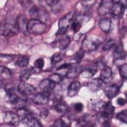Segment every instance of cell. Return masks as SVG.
Returning <instances> with one entry per match:
<instances>
[{"label":"cell","instance_id":"cell-4","mask_svg":"<svg viewBox=\"0 0 127 127\" xmlns=\"http://www.w3.org/2000/svg\"><path fill=\"white\" fill-rule=\"evenodd\" d=\"M74 15V12H70L59 20L58 22V30L56 33L57 36H61L66 33L69 25L71 24L73 20Z\"/></svg>","mask_w":127,"mask_h":127},{"label":"cell","instance_id":"cell-30","mask_svg":"<svg viewBox=\"0 0 127 127\" xmlns=\"http://www.w3.org/2000/svg\"><path fill=\"white\" fill-rule=\"evenodd\" d=\"M119 72L120 76L123 79L126 80L127 77V64L125 63L124 64L120 65L118 67Z\"/></svg>","mask_w":127,"mask_h":127},{"label":"cell","instance_id":"cell-23","mask_svg":"<svg viewBox=\"0 0 127 127\" xmlns=\"http://www.w3.org/2000/svg\"><path fill=\"white\" fill-rule=\"evenodd\" d=\"M17 21L18 24L19 30L23 33L27 31V24L28 21L24 15H20L17 18Z\"/></svg>","mask_w":127,"mask_h":127},{"label":"cell","instance_id":"cell-18","mask_svg":"<svg viewBox=\"0 0 127 127\" xmlns=\"http://www.w3.org/2000/svg\"><path fill=\"white\" fill-rule=\"evenodd\" d=\"M81 87V84L79 82L75 81L71 83L67 88V94L69 97L75 96L78 92Z\"/></svg>","mask_w":127,"mask_h":127},{"label":"cell","instance_id":"cell-34","mask_svg":"<svg viewBox=\"0 0 127 127\" xmlns=\"http://www.w3.org/2000/svg\"><path fill=\"white\" fill-rule=\"evenodd\" d=\"M116 44V41L114 39L108 40L103 45L102 50L104 51H109Z\"/></svg>","mask_w":127,"mask_h":127},{"label":"cell","instance_id":"cell-12","mask_svg":"<svg viewBox=\"0 0 127 127\" xmlns=\"http://www.w3.org/2000/svg\"><path fill=\"white\" fill-rule=\"evenodd\" d=\"M104 91L107 98L111 99L118 95L120 91V88L117 84H112L105 87Z\"/></svg>","mask_w":127,"mask_h":127},{"label":"cell","instance_id":"cell-39","mask_svg":"<svg viewBox=\"0 0 127 127\" xmlns=\"http://www.w3.org/2000/svg\"><path fill=\"white\" fill-rule=\"evenodd\" d=\"M81 25L78 23L77 21H76L75 19L72 20L71 23V27L72 29V30L75 33L79 31L80 27H81Z\"/></svg>","mask_w":127,"mask_h":127},{"label":"cell","instance_id":"cell-28","mask_svg":"<svg viewBox=\"0 0 127 127\" xmlns=\"http://www.w3.org/2000/svg\"><path fill=\"white\" fill-rule=\"evenodd\" d=\"M102 109H103V111L112 117L115 109L111 102L105 103Z\"/></svg>","mask_w":127,"mask_h":127},{"label":"cell","instance_id":"cell-16","mask_svg":"<svg viewBox=\"0 0 127 127\" xmlns=\"http://www.w3.org/2000/svg\"><path fill=\"white\" fill-rule=\"evenodd\" d=\"M98 67L94 64L89 65L83 68V70L80 73L82 76L85 78H90L94 75L97 71Z\"/></svg>","mask_w":127,"mask_h":127},{"label":"cell","instance_id":"cell-24","mask_svg":"<svg viewBox=\"0 0 127 127\" xmlns=\"http://www.w3.org/2000/svg\"><path fill=\"white\" fill-rule=\"evenodd\" d=\"M70 38L69 36H64L61 38L58 41V47L61 50H64L69 45L70 43Z\"/></svg>","mask_w":127,"mask_h":127},{"label":"cell","instance_id":"cell-6","mask_svg":"<svg viewBox=\"0 0 127 127\" xmlns=\"http://www.w3.org/2000/svg\"><path fill=\"white\" fill-rule=\"evenodd\" d=\"M17 90L20 95L26 97L34 94L36 91V89L30 84L22 82L18 85Z\"/></svg>","mask_w":127,"mask_h":127},{"label":"cell","instance_id":"cell-7","mask_svg":"<svg viewBox=\"0 0 127 127\" xmlns=\"http://www.w3.org/2000/svg\"><path fill=\"white\" fill-rule=\"evenodd\" d=\"M29 14L32 19L41 20L45 19L46 17V11L43 7H40L36 5L32 6L29 9ZM42 21V20H41Z\"/></svg>","mask_w":127,"mask_h":127},{"label":"cell","instance_id":"cell-46","mask_svg":"<svg viewBox=\"0 0 127 127\" xmlns=\"http://www.w3.org/2000/svg\"><path fill=\"white\" fill-rule=\"evenodd\" d=\"M110 126V125L109 122V121L108 120H105L102 123V126H103V127H109Z\"/></svg>","mask_w":127,"mask_h":127},{"label":"cell","instance_id":"cell-21","mask_svg":"<svg viewBox=\"0 0 127 127\" xmlns=\"http://www.w3.org/2000/svg\"><path fill=\"white\" fill-rule=\"evenodd\" d=\"M54 110L59 113H65L69 110L68 106L64 103L61 102L60 100L57 101L53 105Z\"/></svg>","mask_w":127,"mask_h":127},{"label":"cell","instance_id":"cell-45","mask_svg":"<svg viewBox=\"0 0 127 127\" xmlns=\"http://www.w3.org/2000/svg\"><path fill=\"white\" fill-rule=\"evenodd\" d=\"M117 103L120 106H124L126 103V100L123 98L120 97L117 99Z\"/></svg>","mask_w":127,"mask_h":127},{"label":"cell","instance_id":"cell-14","mask_svg":"<svg viewBox=\"0 0 127 127\" xmlns=\"http://www.w3.org/2000/svg\"><path fill=\"white\" fill-rule=\"evenodd\" d=\"M113 57L116 60H122L125 59L126 53L122 43L117 44L113 51Z\"/></svg>","mask_w":127,"mask_h":127},{"label":"cell","instance_id":"cell-27","mask_svg":"<svg viewBox=\"0 0 127 127\" xmlns=\"http://www.w3.org/2000/svg\"><path fill=\"white\" fill-rule=\"evenodd\" d=\"M0 75L1 78L3 80H7L10 78L11 76V72L6 67L0 66Z\"/></svg>","mask_w":127,"mask_h":127},{"label":"cell","instance_id":"cell-19","mask_svg":"<svg viewBox=\"0 0 127 127\" xmlns=\"http://www.w3.org/2000/svg\"><path fill=\"white\" fill-rule=\"evenodd\" d=\"M102 83L103 82L100 78H96L92 79L89 81L87 85L90 90L96 91L101 88Z\"/></svg>","mask_w":127,"mask_h":127},{"label":"cell","instance_id":"cell-32","mask_svg":"<svg viewBox=\"0 0 127 127\" xmlns=\"http://www.w3.org/2000/svg\"><path fill=\"white\" fill-rule=\"evenodd\" d=\"M49 79L55 82L56 84H58L63 81V77L61 74L59 73H54L50 76Z\"/></svg>","mask_w":127,"mask_h":127},{"label":"cell","instance_id":"cell-40","mask_svg":"<svg viewBox=\"0 0 127 127\" xmlns=\"http://www.w3.org/2000/svg\"><path fill=\"white\" fill-rule=\"evenodd\" d=\"M81 4L85 8H88L92 6H93L95 3H96V0H85V1H82L81 2Z\"/></svg>","mask_w":127,"mask_h":127},{"label":"cell","instance_id":"cell-2","mask_svg":"<svg viewBox=\"0 0 127 127\" xmlns=\"http://www.w3.org/2000/svg\"><path fill=\"white\" fill-rule=\"evenodd\" d=\"M47 29L46 24L42 21L31 19L28 21L27 31L30 34L38 35L43 34Z\"/></svg>","mask_w":127,"mask_h":127},{"label":"cell","instance_id":"cell-35","mask_svg":"<svg viewBox=\"0 0 127 127\" xmlns=\"http://www.w3.org/2000/svg\"><path fill=\"white\" fill-rule=\"evenodd\" d=\"M105 103L104 102L101 100L95 101L94 102H92V108L95 110H100L103 108Z\"/></svg>","mask_w":127,"mask_h":127},{"label":"cell","instance_id":"cell-22","mask_svg":"<svg viewBox=\"0 0 127 127\" xmlns=\"http://www.w3.org/2000/svg\"><path fill=\"white\" fill-rule=\"evenodd\" d=\"M18 98L19 96L16 94L15 90H14L6 92V94L4 97V99L8 103L14 105Z\"/></svg>","mask_w":127,"mask_h":127},{"label":"cell","instance_id":"cell-17","mask_svg":"<svg viewBox=\"0 0 127 127\" xmlns=\"http://www.w3.org/2000/svg\"><path fill=\"white\" fill-rule=\"evenodd\" d=\"M112 26V20L108 17L103 18L99 21V26L104 32L108 33L110 32Z\"/></svg>","mask_w":127,"mask_h":127},{"label":"cell","instance_id":"cell-44","mask_svg":"<svg viewBox=\"0 0 127 127\" xmlns=\"http://www.w3.org/2000/svg\"><path fill=\"white\" fill-rule=\"evenodd\" d=\"M45 2H46V4H47V5L52 7L55 6L56 5H57L60 2V1H59V0H47Z\"/></svg>","mask_w":127,"mask_h":127},{"label":"cell","instance_id":"cell-26","mask_svg":"<svg viewBox=\"0 0 127 127\" xmlns=\"http://www.w3.org/2000/svg\"><path fill=\"white\" fill-rule=\"evenodd\" d=\"M29 59L28 57L23 56L19 57L15 62V65L20 67H26L29 63Z\"/></svg>","mask_w":127,"mask_h":127},{"label":"cell","instance_id":"cell-11","mask_svg":"<svg viewBox=\"0 0 127 127\" xmlns=\"http://www.w3.org/2000/svg\"><path fill=\"white\" fill-rule=\"evenodd\" d=\"M113 4L112 0H102L98 8V13L100 16L104 15L110 12Z\"/></svg>","mask_w":127,"mask_h":127},{"label":"cell","instance_id":"cell-36","mask_svg":"<svg viewBox=\"0 0 127 127\" xmlns=\"http://www.w3.org/2000/svg\"><path fill=\"white\" fill-rule=\"evenodd\" d=\"M45 61L42 58L37 59L34 62V67L39 70L42 69L44 66Z\"/></svg>","mask_w":127,"mask_h":127},{"label":"cell","instance_id":"cell-15","mask_svg":"<svg viewBox=\"0 0 127 127\" xmlns=\"http://www.w3.org/2000/svg\"><path fill=\"white\" fill-rule=\"evenodd\" d=\"M83 68L81 66H71L67 72L65 76L68 79H74L80 74Z\"/></svg>","mask_w":127,"mask_h":127},{"label":"cell","instance_id":"cell-43","mask_svg":"<svg viewBox=\"0 0 127 127\" xmlns=\"http://www.w3.org/2000/svg\"><path fill=\"white\" fill-rule=\"evenodd\" d=\"M71 66H72L71 63H64L61 64L58 67H57V70H60L63 69H66L68 68H70Z\"/></svg>","mask_w":127,"mask_h":127},{"label":"cell","instance_id":"cell-41","mask_svg":"<svg viewBox=\"0 0 127 127\" xmlns=\"http://www.w3.org/2000/svg\"><path fill=\"white\" fill-rule=\"evenodd\" d=\"M74 110L76 113H80L83 109V105L81 103H76L74 105Z\"/></svg>","mask_w":127,"mask_h":127},{"label":"cell","instance_id":"cell-5","mask_svg":"<svg viewBox=\"0 0 127 127\" xmlns=\"http://www.w3.org/2000/svg\"><path fill=\"white\" fill-rule=\"evenodd\" d=\"M3 122L4 124L7 125L17 126L20 122V120L19 116L17 114L11 111H7L4 113Z\"/></svg>","mask_w":127,"mask_h":127},{"label":"cell","instance_id":"cell-13","mask_svg":"<svg viewBox=\"0 0 127 127\" xmlns=\"http://www.w3.org/2000/svg\"><path fill=\"white\" fill-rule=\"evenodd\" d=\"M56 85V84L49 78L42 80L39 84V87L41 91L50 92L55 88Z\"/></svg>","mask_w":127,"mask_h":127},{"label":"cell","instance_id":"cell-25","mask_svg":"<svg viewBox=\"0 0 127 127\" xmlns=\"http://www.w3.org/2000/svg\"><path fill=\"white\" fill-rule=\"evenodd\" d=\"M91 17V15L88 12H84L77 15L75 20L82 25L84 23L86 22Z\"/></svg>","mask_w":127,"mask_h":127},{"label":"cell","instance_id":"cell-38","mask_svg":"<svg viewBox=\"0 0 127 127\" xmlns=\"http://www.w3.org/2000/svg\"><path fill=\"white\" fill-rule=\"evenodd\" d=\"M54 126L58 127H67L68 125L64 122V121L61 118L60 119H58L55 121L54 123Z\"/></svg>","mask_w":127,"mask_h":127},{"label":"cell","instance_id":"cell-42","mask_svg":"<svg viewBox=\"0 0 127 127\" xmlns=\"http://www.w3.org/2000/svg\"><path fill=\"white\" fill-rule=\"evenodd\" d=\"M49 110L47 109H42L39 113V116L42 119H46L49 115Z\"/></svg>","mask_w":127,"mask_h":127},{"label":"cell","instance_id":"cell-10","mask_svg":"<svg viewBox=\"0 0 127 127\" xmlns=\"http://www.w3.org/2000/svg\"><path fill=\"white\" fill-rule=\"evenodd\" d=\"M100 78L103 83H110L113 79V72L111 68L107 65L103 67L100 73Z\"/></svg>","mask_w":127,"mask_h":127},{"label":"cell","instance_id":"cell-31","mask_svg":"<svg viewBox=\"0 0 127 127\" xmlns=\"http://www.w3.org/2000/svg\"><path fill=\"white\" fill-rule=\"evenodd\" d=\"M26 103L27 102L25 99L19 97L16 103L13 106L15 108V109H16L17 110H19L20 109L25 108L26 105Z\"/></svg>","mask_w":127,"mask_h":127},{"label":"cell","instance_id":"cell-1","mask_svg":"<svg viewBox=\"0 0 127 127\" xmlns=\"http://www.w3.org/2000/svg\"><path fill=\"white\" fill-rule=\"evenodd\" d=\"M19 31L17 19H8L1 24L0 33L4 36H14L17 35Z\"/></svg>","mask_w":127,"mask_h":127},{"label":"cell","instance_id":"cell-9","mask_svg":"<svg viewBox=\"0 0 127 127\" xmlns=\"http://www.w3.org/2000/svg\"><path fill=\"white\" fill-rule=\"evenodd\" d=\"M110 12L114 16H120L122 15L125 10L126 4L121 2V1H114Z\"/></svg>","mask_w":127,"mask_h":127},{"label":"cell","instance_id":"cell-20","mask_svg":"<svg viewBox=\"0 0 127 127\" xmlns=\"http://www.w3.org/2000/svg\"><path fill=\"white\" fill-rule=\"evenodd\" d=\"M34 68H27L22 70L19 76V80L21 82H25L30 77L31 75L35 71Z\"/></svg>","mask_w":127,"mask_h":127},{"label":"cell","instance_id":"cell-3","mask_svg":"<svg viewBox=\"0 0 127 127\" xmlns=\"http://www.w3.org/2000/svg\"><path fill=\"white\" fill-rule=\"evenodd\" d=\"M102 43V40L97 36L90 35L82 42L81 49L84 52H91L96 50Z\"/></svg>","mask_w":127,"mask_h":127},{"label":"cell","instance_id":"cell-8","mask_svg":"<svg viewBox=\"0 0 127 127\" xmlns=\"http://www.w3.org/2000/svg\"><path fill=\"white\" fill-rule=\"evenodd\" d=\"M50 97V92L41 91L37 93L33 96L32 101L37 105H45L48 103Z\"/></svg>","mask_w":127,"mask_h":127},{"label":"cell","instance_id":"cell-29","mask_svg":"<svg viewBox=\"0 0 127 127\" xmlns=\"http://www.w3.org/2000/svg\"><path fill=\"white\" fill-rule=\"evenodd\" d=\"M64 56V54L62 53H56L54 54L51 58V64L54 65L61 62L63 59Z\"/></svg>","mask_w":127,"mask_h":127},{"label":"cell","instance_id":"cell-33","mask_svg":"<svg viewBox=\"0 0 127 127\" xmlns=\"http://www.w3.org/2000/svg\"><path fill=\"white\" fill-rule=\"evenodd\" d=\"M117 119L122 122L127 124V110H124L117 114Z\"/></svg>","mask_w":127,"mask_h":127},{"label":"cell","instance_id":"cell-37","mask_svg":"<svg viewBox=\"0 0 127 127\" xmlns=\"http://www.w3.org/2000/svg\"><path fill=\"white\" fill-rule=\"evenodd\" d=\"M84 52L82 49L78 51L73 57L74 61L77 63L80 62L84 57Z\"/></svg>","mask_w":127,"mask_h":127}]
</instances>
